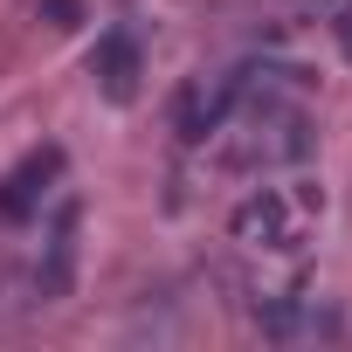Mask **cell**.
Listing matches in <instances>:
<instances>
[{
	"label": "cell",
	"mask_w": 352,
	"mask_h": 352,
	"mask_svg": "<svg viewBox=\"0 0 352 352\" xmlns=\"http://www.w3.org/2000/svg\"><path fill=\"white\" fill-rule=\"evenodd\" d=\"M214 145L228 173H297L318 152V124L297 97H242Z\"/></svg>",
	"instance_id": "6da1fadb"
},
{
	"label": "cell",
	"mask_w": 352,
	"mask_h": 352,
	"mask_svg": "<svg viewBox=\"0 0 352 352\" xmlns=\"http://www.w3.org/2000/svg\"><path fill=\"white\" fill-rule=\"evenodd\" d=\"M56 180H63V145H35L8 180H0V221H35V208L49 201Z\"/></svg>",
	"instance_id": "5b68a950"
},
{
	"label": "cell",
	"mask_w": 352,
	"mask_h": 352,
	"mask_svg": "<svg viewBox=\"0 0 352 352\" xmlns=\"http://www.w3.org/2000/svg\"><path fill=\"white\" fill-rule=\"evenodd\" d=\"M324 28H331V35H338V49H345V56H352V0H345V8H338V14H331V21H324Z\"/></svg>",
	"instance_id": "9c48e42d"
},
{
	"label": "cell",
	"mask_w": 352,
	"mask_h": 352,
	"mask_svg": "<svg viewBox=\"0 0 352 352\" xmlns=\"http://www.w3.org/2000/svg\"><path fill=\"white\" fill-rule=\"evenodd\" d=\"M297 8H304V14H318V21H331V14L345 8V0H297Z\"/></svg>",
	"instance_id": "30bf717a"
},
{
	"label": "cell",
	"mask_w": 352,
	"mask_h": 352,
	"mask_svg": "<svg viewBox=\"0 0 352 352\" xmlns=\"http://www.w3.org/2000/svg\"><path fill=\"white\" fill-rule=\"evenodd\" d=\"M42 21L49 28H76L83 21V0H42Z\"/></svg>",
	"instance_id": "ba28073f"
},
{
	"label": "cell",
	"mask_w": 352,
	"mask_h": 352,
	"mask_svg": "<svg viewBox=\"0 0 352 352\" xmlns=\"http://www.w3.org/2000/svg\"><path fill=\"white\" fill-rule=\"evenodd\" d=\"M242 90H235V69L228 76H194L180 97H173V131H180V145H214L221 124L235 118Z\"/></svg>",
	"instance_id": "277c9868"
},
{
	"label": "cell",
	"mask_w": 352,
	"mask_h": 352,
	"mask_svg": "<svg viewBox=\"0 0 352 352\" xmlns=\"http://www.w3.org/2000/svg\"><path fill=\"white\" fill-rule=\"evenodd\" d=\"M256 331H263L270 345H311V338H338V311L297 283V290H276V297H263V304H256Z\"/></svg>",
	"instance_id": "3957f363"
},
{
	"label": "cell",
	"mask_w": 352,
	"mask_h": 352,
	"mask_svg": "<svg viewBox=\"0 0 352 352\" xmlns=\"http://www.w3.org/2000/svg\"><path fill=\"white\" fill-rule=\"evenodd\" d=\"M90 76H97V90H104L111 104H131V97H138V76H145L138 35H131V28L97 35V49H90Z\"/></svg>",
	"instance_id": "8992f818"
},
{
	"label": "cell",
	"mask_w": 352,
	"mask_h": 352,
	"mask_svg": "<svg viewBox=\"0 0 352 352\" xmlns=\"http://www.w3.org/2000/svg\"><path fill=\"white\" fill-rule=\"evenodd\" d=\"M318 214H324V187L318 180H283V187H256L228 214V235L249 256L276 263V256H304V235H311Z\"/></svg>",
	"instance_id": "7a4b0ae2"
},
{
	"label": "cell",
	"mask_w": 352,
	"mask_h": 352,
	"mask_svg": "<svg viewBox=\"0 0 352 352\" xmlns=\"http://www.w3.org/2000/svg\"><path fill=\"white\" fill-rule=\"evenodd\" d=\"M76 228H83V208L63 201V208H56V228H49V263L35 270L42 297H69V276H76Z\"/></svg>",
	"instance_id": "52a82bcc"
}]
</instances>
